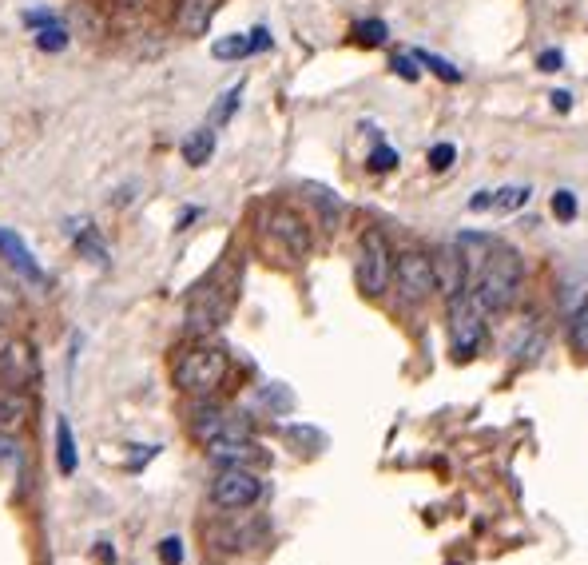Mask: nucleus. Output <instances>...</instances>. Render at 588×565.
Returning a JSON list of instances; mask_svg holds the SVG:
<instances>
[{
    "instance_id": "20",
    "label": "nucleus",
    "mask_w": 588,
    "mask_h": 565,
    "mask_svg": "<svg viewBox=\"0 0 588 565\" xmlns=\"http://www.w3.org/2000/svg\"><path fill=\"white\" fill-rule=\"evenodd\" d=\"M255 48H251V36H223V40H215L211 44V56L215 60H243V56H251Z\"/></svg>"
},
{
    "instance_id": "21",
    "label": "nucleus",
    "mask_w": 588,
    "mask_h": 565,
    "mask_svg": "<svg viewBox=\"0 0 588 565\" xmlns=\"http://www.w3.org/2000/svg\"><path fill=\"white\" fill-rule=\"evenodd\" d=\"M36 48H44V52H64V48H68V28H64V24L36 28Z\"/></svg>"
},
{
    "instance_id": "12",
    "label": "nucleus",
    "mask_w": 588,
    "mask_h": 565,
    "mask_svg": "<svg viewBox=\"0 0 588 565\" xmlns=\"http://www.w3.org/2000/svg\"><path fill=\"white\" fill-rule=\"evenodd\" d=\"M207 458L219 466H247V462H263V450L251 438H235V442H215L207 446Z\"/></svg>"
},
{
    "instance_id": "1",
    "label": "nucleus",
    "mask_w": 588,
    "mask_h": 565,
    "mask_svg": "<svg viewBox=\"0 0 588 565\" xmlns=\"http://www.w3.org/2000/svg\"><path fill=\"white\" fill-rule=\"evenodd\" d=\"M521 279H525L521 255H517L513 247H505V243H493V251H489V255L477 263V271H473L469 295L477 299V307H481L485 315H493V311H505V307L517 299Z\"/></svg>"
},
{
    "instance_id": "14",
    "label": "nucleus",
    "mask_w": 588,
    "mask_h": 565,
    "mask_svg": "<svg viewBox=\"0 0 588 565\" xmlns=\"http://www.w3.org/2000/svg\"><path fill=\"white\" fill-rule=\"evenodd\" d=\"M32 382V355L28 347H12L8 355H0V386H12V390H24Z\"/></svg>"
},
{
    "instance_id": "35",
    "label": "nucleus",
    "mask_w": 588,
    "mask_h": 565,
    "mask_svg": "<svg viewBox=\"0 0 588 565\" xmlns=\"http://www.w3.org/2000/svg\"><path fill=\"white\" fill-rule=\"evenodd\" d=\"M251 48H255V52H267V48H271V32H267V28H255V32H251Z\"/></svg>"
},
{
    "instance_id": "23",
    "label": "nucleus",
    "mask_w": 588,
    "mask_h": 565,
    "mask_svg": "<svg viewBox=\"0 0 588 565\" xmlns=\"http://www.w3.org/2000/svg\"><path fill=\"white\" fill-rule=\"evenodd\" d=\"M525 203H529V188H521V184H509V188L493 191V207H501V211H517Z\"/></svg>"
},
{
    "instance_id": "25",
    "label": "nucleus",
    "mask_w": 588,
    "mask_h": 565,
    "mask_svg": "<svg viewBox=\"0 0 588 565\" xmlns=\"http://www.w3.org/2000/svg\"><path fill=\"white\" fill-rule=\"evenodd\" d=\"M569 343H573V351H577L581 359H588V307L573 315V323H569Z\"/></svg>"
},
{
    "instance_id": "18",
    "label": "nucleus",
    "mask_w": 588,
    "mask_h": 565,
    "mask_svg": "<svg viewBox=\"0 0 588 565\" xmlns=\"http://www.w3.org/2000/svg\"><path fill=\"white\" fill-rule=\"evenodd\" d=\"M211 152H215V132H211V128H199V132H191V136L183 140V160H187L191 168H203V164L211 160Z\"/></svg>"
},
{
    "instance_id": "8",
    "label": "nucleus",
    "mask_w": 588,
    "mask_h": 565,
    "mask_svg": "<svg viewBox=\"0 0 588 565\" xmlns=\"http://www.w3.org/2000/svg\"><path fill=\"white\" fill-rule=\"evenodd\" d=\"M263 235L275 239L291 263L310 255V227H306V219H302L294 207H283V203L267 207V211H263Z\"/></svg>"
},
{
    "instance_id": "5",
    "label": "nucleus",
    "mask_w": 588,
    "mask_h": 565,
    "mask_svg": "<svg viewBox=\"0 0 588 565\" xmlns=\"http://www.w3.org/2000/svg\"><path fill=\"white\" fill-rule=\"evenodd\" d=\"M263 478L255 474V470H247V466H223L219 474H215V482H211V506H219V510H251V506H259L263 502Z\"/></svg>"
},
{
    "instance_id": "6",
    "label": "nucleus",
    "mask_w": 588,
    "mask_h": 565,
    "mask_svg": "<svg viewBox=\"0 0 588 565\" xmlns=\"http://www.w3.org/2000/svg\"><path fill=\"white\" fill-rule=\"evenodd\" d=\"M187 422H191V434H195L203 446L251 438V422H247L239 410H227V406H215V402H199V406L191 410Z\"/></svg>"
},
{
    "instance_id": "13",
    "label": "nucleus",
    "mask_w": 588,
    "mask_h": 565,
    "mask_svg": "<svg viewBox=\"0 0 588 565\" xmlns=\"http://www.w3.org/2000/svg\"><path fill=\"white\" fill-rule=\"evenodd\" d=\"M32 414V398L24 390L0 386V434H12L24 426V418Z\"/></svg>"
},
{
    "instance_id": "38",
    "label": "nucleus",
    "mask_w": 588,
    "mask_h": 565,
    "mask_svg": "<svg viewBox=\"0 0 588 565\" xmlns=\"http://www.w3.org/2000/svg\"><path fill=\"white\" fill-rule=\"evenodd\" d=\"M0 458H16V446L12 442H0Z\"/></svg>"
},
{
    "instance_id": "30",
    "label": "nucleus",
    "mask_w": 588,
    "mask_h": 565,
    "mask_svg": "<svg viewBox=\"0 0 588 565\" xmlns=\"http://www.w3.org/2000/svg\"><path fill=\"white\" fill-rule=\"evenodd\" d=\"M453 160H457V148H453V144H434V148H430V168H434V172H445Z\"/></svg>"
},
{
    "instance_id": "11",
    "label": "nucleus",
    "mask_w": 588,
    "mask_h": 565,
    "mask_svg": "<svg viewBox=\"0 0 588 565\" xmlns=\"http://www.w3.org/2000/svg\"><path fill=\"white\" fill-rule=\"evenodd\" d=\"M0 259L12 267V271H20L24 279H32V283H48L44 279V267L36 263V255L24 247V239L16 235V231H8V227H0Z\"/></svg>"
},
{
    "instance_id": "2",
    "label": "nucleus",
    "mask_w": 588,
    "mask_h": 565,
    "mask_svg": "<svg viewBox=\"0 0 588 565\" xmlns=\"http://www.w3.org/2000/svg\"><path fill=\"white\" fill-rule=\"evenodd\" d=\"M239 299V267L235 263H219L187 299V331L191 335H207L215 327L227 323L231 307Z\"/></svg>"
},
{
    "instance_id": "33",
    "label": "nucleus",
    "mask_w": 588,
    "mask_h": 565,
    "mask_svg": "<svg viewBox=\"0 0 588 565\" xmlns=\"http://www.w3.org/2000/svg\"><path fill=\"white\" fill-rule=\"evenodd\" d=\"M24 24H28V28H48V24H60V16L36 8V12H24Z\"/></svg>"
},
{
    "instance_id": "10",
    "label": "nucleus",
    "mask_w": 588,
    "mask_h": 565,
    "mask_svg": "<svg viewBox=\"0 0 588 565\" xmlns=\"http://www.w3.org/2000/svg\"><path fill=\"white\" fill-rule=\"evenodd\" d=\"M434 275H438V291L445 295V299H453V295L469 291V267H465V259H461L457 243L441 247L438 255H434Z\"/></svg>"
},
{
    "instance_id": "36",
    "label": "nucleus",
    "mask_w": 588,
    "mask_h": 565,
    "mask_svg": "<svg viewBox=\"0 0 588 565\" xmlns=\"http://www.w3.org/2000/svg\"><path fill=\"white\" fill-rule=\"evenodd\" d=\"M469 207H473V211H489V207H493V191H477V195L469 199Z\"/></svg>"
},
{
    "instance_id": "28",
    "label": "nucleus",
    "mask_w": 588,
    "mask_h": 565,
    "mask_svg": "<svg viewBox=\"0 0 588 565\" xmlns=\"http://www.w3.org/2000/svg\"><path fill=\"white\" fill-rule=\"evenodd\" d=\"M76 251H80V255H88L92 263H104V259H108V251H104V243L96 239V231H84V235H76Z\"/></svg>"
},
{
    "instance_id": "17",
    "label": "nucleus",
    "mask_w": 588,
    "mask_h": 565,
    "mask_svg": "<svg viewBox=\"0 0 588 565\" xmlns=\"http://www.w3.org/2000/svg\"><path fill=\"white\" fill-rule=\"evenodd\" d=\"M215 4L219 0H183V8H179V32H207V24H211V16H215Z\"/></svg>"
},
{
    "instance_id": "27",
    "label": "nucleus",
    "mask_w": 588,
    "mask_h": 565,
    "mask_svg": "<svg viewBox=\"0 0 588 565\" xmlns=\"http://www.w3.org/2000/svg\"><path fill=\"white\" fill-rule=\"evenodd\" d=\"M553 215H557L561 223H573V219H577V195L569 188L553 191Z\"/></svg>"
},
{
    "instance_id": "34",
    "label": "nucleus",
    "mask_w": 588,
    "mask_h": 565,
    "mask_svg": "<svg viewBox=\"0 0 588 565\" xmlns=\"http://www.w3.org/2000/svg\"><path fill=\"white\" fill-rule=\"evenodd\" d=\"M561 64H565L561 52H541V56H537V68H541V72H561Z\"/></svg>"
},
{
    "instance_id": "32",
    "label": "nucleus",
    "mask_w": 588,
    "mask_h": 565,
    "mask_svg": "<svg viewBox=\"0 0 588 565\" xmlns=\"http://www.w3.org/2000/svg\"><path fill=\"white\" fill-rule=\"evenodd\" d=\"M159 554H163V562H167V565H179V562H183V542H179V538H163Z\"/></svg>"
},
{
    "instance_id": "3",
    "label": "nucleus",
    "mask_w": 588,
    "mask_h": 565,
    "mask_svg": "<svg viewBox=\"0 0 588 565\" xmlns=\"http://www.w3.org/2000/svg\"><path fill=\"white\" fill-rule=\"evenodd\" d=\"M231 371V359L223 347H211V343H191L183 347L175 359H171V382L183 390V394H195V398H207L215 394Z\"/></svg>"
},
{
    "instance_id": "19",
    "label": "nucleus",
    "mask_w": 588,
    "mask_h": 565,
    "mask_svg": "<svg viewBox=\"0 0 588 565\" xmlns=\"http://www.w3.org/2000/svg\"><path fill=\"white\" fill-rule=\"evenodd\" d=\"M56 466L64 474H76V434H72V422L68 418L56 422Z\"/></svg>"
},
{
    "instance_id": "9",
    "label": "nucleus",
    "mask_w": 588,
    "mask_h": 565,
    "mask_svg": "<svg viewBox=\"0 0 588 565\" xmlns=\"http://www.w3.org/2000/svg\"><path fill=\"white\" fill-rule=\"evenodd\" d=\"M394 283H398V295L406 303H426L438 291L434 259L426 251H402V255H394Z\"/></svg>"
},
{
    "instance_id": "24",
    "label": "nucleus",
    "mask_w": 588,
    "mask_h": 565,
    "mask_svg": "<svg viewBox=\"0 0 588 565\" xmlns=\"http://www.w3.org/2000/svg\"><path fill=\"white\" fill-rule=\"evenodd\" d=\"M414 56H418V64H426V68H430L434 76H441L445 84H457V80H461V72H457V68L449 64V60L434 56V52H414Z\"/></svg>"
},
{
    "instance_id": "31",
    "label": "nucleus",
    "mask_w": 588,
    "mask_h": 565,
    "mask_svg": "<svg viewBox=\"0 0 588 565\" xmlns=\"http://www.w3.org/2000/svg\"><path fill=\"white\" fill-rule=\"evenodd\" d=\"M390 68H394L402 80H418V76H422V72H418V56H394Z\"/></svg>"
},
{
    "instance_id": "26",
    "label": "nucleus",
    "mask_w": 588,
    "mask_h": 565,
    "mask_svg": "<svg viewBox=\"0 0 588 565\" xmlns=\"http://www.w3.org/2000/svg\"><path fill=\"white\" fill-rule=\"evenodd\" d=\"M354 36H358L362 44H370V48H378V44H386V36H390V28H386L382 20H362V24H354Z\"/></svg>"
},
{
    "instance_id": "4",
    "label": "nucleus",
    "mask_w": 588,
    "mask_h": 565,
    "mask_svg": "<svg viewBox=\"0 0 588 565\" xmlns=\"http://www.w3.org/2000/svg\"><path fill=\"white\" fill-rule=\"evenodd\" d=\"M354 275H358V291L370 295V299L386 295V287L394 283V247H390V239L378 227H366L362 231Z\"/></svg>"
},
{
    "instance_id": "37",
    "label": "nucleus",
    "mask_w": 588,
    "mask_h": 565,
    "mask_svg": "<svg viewBox=\"0 0 588 565\" xmlns=\"http://www.w3.org/2000/svg\"><path fill=\"white\" fill-rule=\"evenodd\" d=\"M549 100H553V108H557V112H569V108H573V96H569V92H553Z\"/></svg>"
},
{
    "instance_id": "22",
    "label": "nucleus",
    "mask_w": 588,
    "mask_h": 565,
    "mask_svg": "<svg viewBox=\"0 0 588 565\" xmlns=\"http://www.w3.org/2000/svg\"><path fill=\"white\" fill-rule=\"evenodd\" d=\"M239 96H243V84H235V88H227V92L219 96V104L211 108V124H227V120L235 116V108H239Z\"/></svg>"
},
{
    "instance_id": "29",
    "label": "nucleus",
    "mask_w": 588,
    "mask_h": 565,
    "mask_svg": "<svg viewBox=\"0 0 588 565\" xmlns=\"http://www.w3.org/2000/svg\"><path fill=\"white\" fill-rule=\"evenodd\" d=\"M390 168H398V152L394 148H374L370 152V172H390Z\"/></svg>"
},
{
    "instance_id": "7",
    "label": "nucleus",
    "mask_w": 588,
    "mask_h": 565,
    "mask_svg": "<svg viewBox=\"0 0 588 565\" xmlns=\"http://www.w3.org/2000/svg\"><path fill=\"white\" fill-rule=\"evenodd\" d=\"M449 303V335H453V355L457 359H469L481 339H485V311L477 307V299L469 291L445 299Z\"/></svg>"
},
{
    "instance_id": "16",
    "label": "nucleus",
    "mask_w": 588,
    "mask_h": 565,
    "mask_svg": "<svg viewBox=\"0 0 588 565\" xmlns=\"http://www.w3.org/2000/svg\"><path fill=\"white\" fill-rule=\"evenodd\" d=\"M306 195H310V203L318 207V215H322V227L326 231H338V223H342V199L334 195L330 188H318V184H306Z\"/></svg>"
},
{
    "instance_id": "15",
    "label": "nucleus",
    "mask_w": 588,
    "mask_h": 565,
    "mask_svg": "<svg viewBox=\"0 0 588 565\" xmlns=\"http://www.w3.org/2000/svg\"><path fill=\"white\" fill-rule=\"evenodd\" d=\"M259 538H263V526H223V530H211L215 550H255Z\"/></svg>"
}]
</instances>
